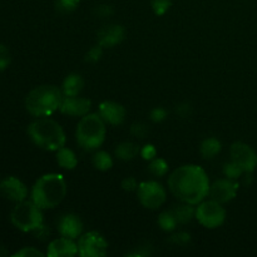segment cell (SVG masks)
<instances>
[{
	"label": "cell",
	"instance_id": "29",
	"mask_svg": "<svg viewBox=\"0 0 257 257\" xmlns=\"http://www.w3.org/2000/svg\"><path fill=\"white\" fill-rule=\"evenodd\" d=\"M103 54V47L102 45H95L93 47L92 49H89V52L87 53L85 55V62H89V63H97L98 60L100 59Z\"/></svg>",
	"mask_w": 257,
	"mask_h": 257
},
{
	"label": "cell",
	"instance_id": "4",
	"mask_svg": "<svg viewBox=\"0 0 257 257\" xmlns=\"http://www.w3.org/2000/svg\"><path fill=\"white\" fill-rule=\"evenodd\" d=\"M28 133L38 147L47 151H58L64 147L65 133L59 123L49 118L34 120L28 127Z\"/></svg>",
	"mask_w": 257,
	"mask_h": 257
},
{
	"label": "cell",
	"instance_id": "19",
	"mask_svg": "<svg viewBox=\"0 0 257 257\" xmlns=\"http://www.w3.org/2000/svg\"><path fill=\"white\" fill-rule=\"evenodd\" d=\"M57 162L58 165L65 170H73L77 167L78 160L75 153L69 148L62 147L57 151Z\"/></svg>",
	"mask_w": 257,
	"mask_h": 257
},
{
	"label": "cell",
	"instance_id": "11",
	"mask_svg": "<svg viewBox=\"0 0 257 257\" xmlns=\"http://www.w3.org/2000/svg\"><path fill=\"white\" fill-rule=\"evenodd\" d=\"M238 190V183L231 178H223L218 180L210 186L208 195L211 200H215L220 203H227L236 197Z\"/></svg>",
	"mask_w": 257,
	"mask_h": 257
},
{
	"label": "cell",
	"instance_id": "36",
	"mask_svg": "<svg viewBox=\"0 0 257 257\" xmlns=\"http://www.w3.org/2000/svg\"><path fill=\"white\" fill-rule=\"evenodd\" d=\"M122 187L124 188L125 191H135L136 188H138L137 181H136L133 177L125 178V180L122 182Z\"/></svg>",
	"mask_w": 257,
	"mask_h": 257
},
{
	"label": "cell",
	"instance_id": "32",
	"mask_svg": "<svg viewBox=\"0 0 257 257\" xmlns=\"http://www.w3.org/2000/svg\"><path fill=\"white\" fill-rule=\"evenodd\" d=\"M14 256H17V257H43L44 255H43L40 251L35 250V248H33V247H24V248H22L20 251H18Z\"/></svg>",
	"mask_w": 257,
	"mask_h": 257
},
{
	"label": "cell",
	"instance_id": "30",
	"mask_svg": "<svg viewBox=\"0 0 257 257\" xmlns=\"http://www.w3.org/2000/svg\"><path fill=\"white\" fill-rule=\"evenodd\" d=\"M10 64V53L5 45L0 44V70L7 69Z\"/></svg>",
	"mask_w": 257,
	"mask_h": 257
},
{
	"label": "cell",
	"instance_id": "33",
	"mask_svg": "<svg viewBox=\"0 0 257 257\" xmlns=\"http://www.w3.org/2000/svg\"><path fill=\"white\" fill-rule=\"evenodd\" d=\"M156 155H157V151H156V148L153 147L152 145L145 146V147L141 150V156L147 161H152L153 158L156 157Z\"/></svg>",
	"mask_w": 257,
	"mask_h": 257
},
{
	"label": "cell",
	"instance_id": "24",
	"mask_svg": "<svg viewBox=\"0 0 257 257\" xmlns=\"http://www.w3.org/2000/svg\"><path fill=\"white\" fill-rule=\"evenodd\" d=\"M178 221L176 218L175 213L170 212V211H166V212H162L160 215V218H158V225L161 226V228L165 231H173L177 226Z\"/></svg>",
	"mask_w": 257,
	"mask_h": 257
},
{
	"label": "cell",
	"instance_id": "22",
	"mask_svg": "<svg viewBox=\"0 0 257 257\" xmlns=\"http://www.w3.org/2000/svg\"><path fill=\"white\" fill-rule=\"evenodd\" d=\"M192 205L190 203H186V205H181L173 211L176 218H177L178 223H188L196 215V210L193 207H191Z\"/></svg>",
	"mask_w": 257,
	"mask_h": 257
},
{
	"label": "cell",
	"instance_id": "20",
	"mask_svg": "<svg viewBox=\"0 0 257 257\" xmlns=\"http://www.w3.org/2000/svg\"><path fill=\"white\" fill-rule=\"evenodd\" d=\"M140 152H141L140 147H138L136 143H132V142H123L115 148V156H117L119 160H123V161L133 160V158H135Z\"/></svg>",
	"mask_w": 257,
	"mask_h": 257
},
{
	"label": "cell",
	"instance_id": "3",
	"mask_svg": "<svg viewBox=\"0 0 257 257\" xmlns=\"http://www.w3.org/2000/svg\"><path fill=\"white\" fill-rule=\"evenodd\" d=\"M63 92L55 85H40L34 88L25 99V108L34 117H47L59 109Z\"/></svg>",
	"mask_w": 257,
	"mask_h": 257
},
{
	"label": "cell",
	"instance_id": "10",
	"mask_svg": "<svg viewBox=\"0 0 257 257\" xmlns=\"http://www.w3.org/2000/svg\"><path fill=\"white\" fill-rule=\"evenodd\" d=\"M231 161L235 162L245 173H251L257 167V153L252 147L242 142L231 146Z\"/></svg>",
	"mask_w": 257,
	"mask_h": 257
},
{
	"label": "cell",
	"instance_id": "12",
	"mask_svg": "<svg viewBox=\"0 0 257 257\" xmlns=\"http://www.w3.org/2000/svg\"><path fill=\"white\" fill-rule=\"evenodd\" d=\"M0 192L5 198L18 203L27 198L28 188L19 178L8 177L0 182Z\"/></svg>",
	"mask_w": 257,
	"mask_h": 257
},
{
	"label": "cell",
	"instance_id": "27",
	"mask_svg": "<svg viewBox=\"0 0 257 257\" xmlns=\"http://www.w3.org/2000/svg\"><path fill=\"white\" fill-rule=\"evenodd\" d=\"M80 0H57V9L62 13H70L77 9Z\"/></svg>",
	"mask_w": 257,
	"mask_h": 257
},
{
	"label": "cell",
	"instance_id": "34",
	"mask_svg": "<svg viewBox=\"0 0 257 257\" xmlns=\"http://www.w3.org/2000/svg\"><path fill=\"white\" fill-rule=\"evenodd\" d=\"M166 117H167V112H166L163 108H155V109L151 112V119L156 123L162 122Z\"/></svg>",
	"mask_w": 257,
	"mask_h": 257
},
{
	"label": "cell",
	"instance_id": "1",
	"mask_svg": "<svg viewBox=\"0 0 257 257\" xmlns=\"http://www.w3.org/2000/svg\"><path fill=\"white\" fill-rule=\"evenodd\" d=\"M168 187L173 196L182 202L197 205L208 195L210 181L207 173L200 166L186 165L171 173Z\"/></svg>",
	"mask_w": 257,
	"mask_h": 257
},
{
	"label": "cell",
	"instance_id": "6",
	"mask_svg": "<svg viewBox=\"0 0 257 257\" xmlns=\"http://www.w3.org/2000/svg\"><path fill=\"white\" fill-rule=\"evenodd\" d=\"M10 218H12L13 225L24 232L35 231L40 226H43L42 208L33 200H24L22 202H18L13 210Z\"/></svg>",
	"mask_w": 257,
	"mask_h": 257
},
{
	"label": "cell",
	"instance_id": "18",
	"mask_svg": "<svg viewBox=\"0 0 257 257\" xmlns=\"http://www.w3.org/2000/svg\"><path fill=\"white\" fill-rule=\"evenodd\" d=\"M83 87H84L83 78L79 74H70L63 82L62 92L67 97H74V95H79Z\"/></svg>",
	"mask_w": 257,
	"mask_h": 257
},
{
	"label": "cell",
	"instance_id": "15",
	"mask_svg": "<svg viewBox=\"0 0 257 257\" xmlns=\"http://www.w3.org/2000/svg\"><path fill=\"white\" fill-rule=\"evenodd\" d=\"M124 28L118 24L105 25L98 32V43L103 48L114 47L124 39Z\"/></svg>",
	"mask_w": 257,
	"mask_h": 257
},
{
	"label": "cell",
	"instance_id": "13",
	"mask_svg": "<svg viewBox=\"0 0 257 257\" xmlns=\"http://www.w3.org/2000/svg\"><path fill=\"white\" fill-rule=\"evenodd\" d=\"M90 105H92V102L87 98L78 97V95H74V97L64 95L59 110L64 114L73 115V117H83L89 113Z\"/></svg>",
	"mask_w": 257,
	"mask_h": 257
},
{
	"label": "cell",
	"instance_id": "35",
	"mask_svg": "<svg viewBox=\"0 0 257 257\" xmlns=\"http://www.w3.org/2000/svg\"><path fill=\"white\" fill-rule=\"evenodd\" d=\"M190 240H191V236L186 232L176 233L175 236H172V241L177 243V245H186Z\"/></svg>",
	"mask_w": 257,
	"mask_h": 257
},
{
	"label": "cell",
	"instance_id": "26",
	"mask_svg": "<svg viewBox=\"0 0 257 257\" xmlns=\"http://www.w3.org/2000/svg\"><path fill=\"white\" fill-rule=\"evenodd\" d=\"M223 172H225L226 177L227 178H231V180H237V178L242 175L243 171L241 170V167H238L235 162L231 161L230 163H226L225 165Z\"/></svg>",
	"mask_w": 257,
	"mask_h": 257
},
{
	"label": "cell",
	"instance_id": "2",
	"mask_svg": "<svg viewBox=\"0 0 257 257\" xmlns=\"http://www.w3.org/2000/svg\"><path fill=\"white\" fill-rule=\"evenodd\" d=\"M67 195V183L62 175L49 173L35 182L32 191V200L42 210L54 208L64 200Z\"/></svg>",
	"mask_w": 257,
	"mask_h": 257
},
{
	"label": "cell",
	"instance_id": "5",
	"mask_svg": "<svg viewBox=\"0 0 257 257\" xmlns=\"http://www.w3.org/2000/svg\"><path fill=\"white\" fill-rule=\"evenodd\" d=\"M78 143L87 151H93L103 145L105 138L104 120L97 113H88L83 115L77 125L75 132Z\"/></svg>",
	"mask_w": 257,
	"mask_h": 257
},
{
	"label": "cell",
	"instance_id": "16",
	"mask_svg": "<svg viewBox=\"0 0 257 257\" xmlns=\"http://www.w3.org/2000/svg\"><path fill=\"white\" fill-rule=\"evenodd\" d=\"M77 253L78 243H75L72 238L63 236L49 243L47 255L49 257H73Z\"/></svg>",
	"mask_w": 257,
	"mask_h": 257
},
{
	"label": "cell",
	"instance_id": "14",
	"mask_svg": "<svg viewBox=\"0 0 257 257\" xmlns=\"http://www.w3.org/2000/svg\"><path fill=\"white\" fill-rule=\"evenodd\" d=\"M99 115L104 122L112 125H119L125 119V109L119 103L104 100L99 105Z\"/></svg>",
	"mask_w": 257,
	"mask_h": 257
},
{
	"label": "cell",
	"instance_id": "31",
	"mask_svg": "<svg viewBox=\"0 0 257 257\" xmlns=\"http://www.w3.org/2000/svg\"><path fill=\"white\" fill-rule=\"evenodd\" d=\"M133 136L138 138H145L148 133L147 125L143 124V123H136V124L132 125V130H131Z\"/></svg>",
	"mask_w": 257,
	"mask_h": 257
},
{
	"label": "cell",
	"instance_id": "37",
	"mask_svg": "<svg viewBox=\"0 0 257 257\" xmlns=\"http://www.w3.org/2000/svg\"><path fill=\"white\" fill-rule=\"evenodd\" d=\"M97 12L99 17H107V15L112 14V9L108 5H100L99 8H97Z\"/></svg>",
	"mask_w": 257,
	"mask_h": 257
},
{
	"label": "cell",
	"instance_id": "8",
	"mask_svg": "<svg viewBox=\"0 0 257 257\" xmlns=\"http://www.w3.org/2000/svg\"><path fill=\"white\" fill-rule=\"evenodd\" d=\"M138 198L146 208L157 210L165 203L166 191L162 185L156 181H146L138 186Z\"/></svg>",
	"mask_w": 257,
	"mask_h": 257
},
{
	"label": "cell",
	"instance_id": "28",
	"mask_svg": "<svg viewBox=\"0 0 257 257\" xmlns=\"http://www.w3.org/2000/svg\"><path fill=\"white\" fill-rule=\"evenodd\" d=\"M171 7V0H152L153 12L157 15H163L167 13Z\"/></svg>",
	"mask_w": 257,
	"mask_h": 257
},
{
	"label": "cell",
	"instance_id": "9",
	"mask_svg": "<svg viewBox=\"0 0 257 257\" xmlns=\"http://www.w3.org/2000/svg\"><path fill=\"white\" fill-rule=\"evenodd\" d=\"M108 243L100 233L92 231L79 237L78 253L82 257H103L107 255Z\"/></svg>",
	"mask_w": 257,
	"mask_h": 257
},
{
	"label": "cell",
	"instance_id": "21",
	"mask_svg": "<svg viewBox=\"0 0 257 257\" xmlns=\"http://www.w3.org/2000/svg\"><path fill=\"white\" fill-rule=\"evenodd\" d=\"M221 151V142L217 138H207L201 145V153L205 158L210 160V158L216 157Z\"/></svg>",
	"mask_w": 257,
	"mask_h": 257
},
{
	"label": "cell",
	"instance_id": "25",
	"mask_svg": "<svg viewBox=\"0 0 257 257\" xmlns=\"http://www.w3.org/2000/svg\"><path fill=\"white\" fill-rule=\"evenodd\" d=\"M150 171L155 176H163L167 173L168 165L162 158H153L150 163Z\"/></svg>",
	"mask_w": 257,
	"mask_h": 257
},
{
	"label": "cell",
	"instance_id": "7",
	"mask_svg": "<svg viewBox=\"0 0 257 257\" xmlns=\"http://www.w3.org/2000/svg\"><path fill=\"white\" fill-rule=\"evenodd\" d=\"M195 217L205 227L216 228L220 227L225 222L226 211L217 201H205V202L200 203L198 207L196 208Z\"/></svg>",
	"mask_w": 257,
	"mask_h": 257
},
{
	"label": "cell",
	"instance_id": "17",
	"mask_svg": "<svg viewBox=\"0 0 257 257\" xmlns=\"http://www.w3.org/2000/svg\"><path fill=\"white\" fill-rule=\"evenodd\" d=\"M58 230H59L62 236L74 240V238H77L78 236H80V233H82L83 222L77 215L69 213V215L63 216L62 220L59 221Z\"/></svg>",
	"mask_w": 257,
	"mask_h": 257
},
{
	"label": "cell",
	"instance_id": "23",
	"mask_svg": "<svg viewBox=\"0 0 257 257\" xmlns=\"http://www.w3.org/2000/svg\"><path fill=\"white\" fill-rule=\"evenodd\" d=\"M93 165L99 171H108L112 168L113 161L112 157L104 151H99L93 156Z\"/></svg>",
	"mask_w": 257,
	"mask_h": 257
}]
</instances>
